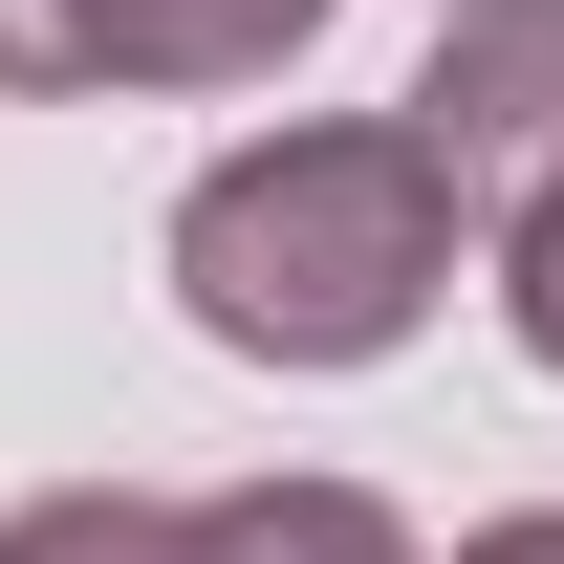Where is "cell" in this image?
Returning a JSON list of instances; mask_svg holds the SVG:
<instances>
[{"label": "cell", "instance_id": "1", "mask_svg": "<svg viewBox=\"0 0 564 564\" xmlns=\"http://www.w3.org/2000/svg\"><path fill=\"white\" fill-rule=\"evenodd\" d=\"M456 217L478 196L434 174V131H261L174 196V304L261 369H369V348L434 326Z\"/></svg>", "mask_w": 564, "mask_h": 564}, {"label": "cell", "instance_id": "2", "mask_svg": "<svg viewBox=\"0 0 564 564\" xmlns=\"http://www.w3.org/2000/svg\"><path fill=\"white\" fill-rule=\"evenodd\" d=\"M413 131H434V174H456L478 217H543L564 196V0H456Z\"/></svg>", "mask_w": 564, "mask_h": 564}, {"label": "cell", "instance_id": "3", "mask_svg": "<svg viewBox=\"0 0 564 564\" xmlns=\"http://www.w3.org/2000/svg\"><path fill=\"white\" fill-rule=\"evenodd\" d=\"M326 44V0H87V87H261Z\"/></svg>", "mask_w": 564, "mask_h": 564}, {"label": "cell", "instance_id": "4", "mask_svg": "<svg viewBox=\"0 0 564 564\" xmlns=\"http://www.w3.org/2000/svg\"><path fill=\"white\" fill-rule=\"evenodd\" d=\"M196 564H413V543L348 478H239V499H196Z\"/></svg>", "mask_w": 564, "mask_h": 564}, {"label": "cell", "instance_id": "5", "mask_svg": "<svg viewBox=\"0 0 564 564\" xmlns=\"http://www.w3.org/2000/svg\"><path fill=\"white\" fill-rule=\"evenodd\" d=\"M0 564H196V499H131V478L22 499V521H0Z\"/></svg>", "mask_w": 564, "mask_h": 564}, {"label": "cell", "instance_id": "6", "mask_svg": "<svg viewBox=\"0 0 564 564\" xmlns=\"http://www.w3.org/2000/svg\"><path fill=\"white\" fill-rule=\"evenodd\" d=\"M0 87L66 109V87H87V0H0Z\"/></svg>", "mask_w": 564, "mask_h": 564}, {"label": "cell", "instance_id": "7", "mask_svg": "<svg viewBox=\"0 0 564 564\" xmlns=\"http://www.w3.org/2000/svg\"><path fill=\"white\" fill-rule=\"evenodd\" d=\"M499 304H521V348L564 369V196H543V217H499Z\"/></svg>", "mask_w": 564, "mask_h": 564}, {"label": "cell", "instance_id": "8", "mask_svg": "<svg viewBox=\"0 0 564 564\" xmlns=\"http://www.w3.org/2000/svg\"><path fill=\"white\" fill-rule=\"evenodd\" d=\"M456 564H564V521H499V543H456Z\"/></svg>", "mask_w": 564, "mask_h": 564}]
</instances>
